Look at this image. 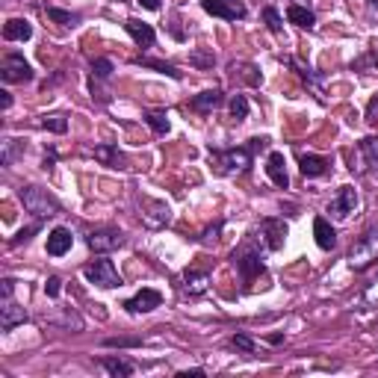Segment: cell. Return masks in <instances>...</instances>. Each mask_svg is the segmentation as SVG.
Segmentation results:
<instances>
[{
	"label": "cell",
	"instance_id": "obj_50",
	"mask_svg": "<svg viewBox=\"0 0 378 378\" xmlns=\"http://www.w3.org/2000/svg\"><path fill=\"white\" fill-rule=\"evenodd\" d=\"M367 6H370L372 15H378V0H367Z\"/></svg>",
	"mask_w": 378,
	"mask_h": 378
},
{
	"label": "cell",
	"instance_id": "obj_28",
	"mask_svg": "<svg viewBox=\"0 0 378 378\" xmlns=\"http://www.w3.org/2000/svg\"><path fill=\"white\" fill-rule=\"evenodd\" d=\"M231 119H234L236 124L248 119V97H245V95H234V97H231Z\"/></svg>",
	"mask_w": 378,
	"mask_h": 378
},
{
	"label": "cell",
	"instance_id": "obj_36",
	"mask_svg": "<svg viewBox=\"0 0 378 378\" xmlns=\"http://www.w3.org/2000/svg\"><path fill=\"white\" fill-rule=\"evenodd\" d=\"M263 18H266V24H269L272 33H281V30H284V21H281V15H278L275 6H266V9H263Z\"/></svg>",
	"mask_w": 378,
	"mask_h": 378
},
{
	"label": "cell",
	"instance_id": "obj_16",
	"mask_svg": "<svg viewBox=\"0 0 378 378\" xmlns=\"http://www.w3.org/2000/svg\"><path fill=\"white\" fill-rule=\"evenodd\" d=\"M225 101V95H222V89H204V92H198L189 101V107L195 109V113H201V116H207V113H213V109Z\"/></svg>",
	"mask_w": 378,
	"mask_h": 378
},
{
	"label": "cell",
	"instance_id": "obj_26",
	"mask_svg": "<svg viewBox=\"0 0 378 378\" xmlns=\"http://www.w3.org/2000/svg\"><path fill=\"white\" fill-rule=\"evenodd\" d=\"M142 119H145V124H148V128H151L154 133H157V136H166V133L172 130V124H169V116H166V113H160V109H148V113H145Z\"/></svg>",
	"mask_w": 378,
	"mask_h": 378
},
{
	"label": "cell",
	"instance_id": "obj_25",
	"mask_svg": "<svg viewBox=\"0 0 378 378\" xmlns=\"http://www.w3.org/2000/svg\"><path fill=\"white\" fill-rule=\"evenodd\" d=\"M24 139H15V136H6L4 139V151H0V163L4 166H15L21 157H24Z\"/></svg>",
	"mask_w": 378,
	"mask_h": 378
},
{
	"label": "cell",
	"instance_id": "obj_32",
	"mask_svg": "<svg viewBox=\"0 0 378 378\" xmlns=\"http://www.w3.org/2000/svg\"><path fill=\"white\" fill-rule=\"evenodd\" d=\"M92 72H95V77L97 80H109L113 77V60H107V57H97V60H92Z\"/></svg>",
	"mask_w": 378,
	"mask_h": 378
},
{
	"label": "cell",
	"instance_id": "obj_7",
	"mask_svg": "<svg viewBox=\"0 0 378 378\" xmlns=\"http://www.w3.org/2000/svg\"><path fill=\"white\" fill-rule=\"evenodd\" d=\"M124 243H128V236H124L119 228H97L86 236V245L95 251V255H113V251H119Z\"/></svg>",
	"mask_w": 378,
	"mask_h": 378
},
{
	"label": "cell",
	"instance_id": "obj_40",
	"mask_svg": "<svg viewBox=\"0 0 378 378\" xmlns=\"http://www.w3.org/2000/svg\"><path fill=\"white\" fill-rule=\"evenodd\" d=\"M104 346H109V349H113V346L128 349V346H142V340H139V337H107Z\"/></svg>",
	"mask_w": 378,
	"mask_h": 378
},
{
	"label": "cell",
	"instance_id": "obj_34",
	"mask_svg": "<svg viewBox=\"0 0 378 378\" xmlns=\"http://www.w3.org/2000/svg\"><path fill=\"white\" fill-rule=\"evenodd\" d=\"M41 128L50 130V133H65L68 121H65V116H48V119H41Z\"/></svg>",
	"mask_w": 378,
	"mask_h": 378
},
{
	"label": "cell",
	"instance_id": "obj_35",
	"mask_svg": "<svg viewBox=\"0 0 378 378\" xmlns=\"http://www.w3.org/2000/svg\"><path fill=\"white\" fill-rule=\"evenodd\" d=\"M136 62H142V65H148V68H157V72L169 74V77H175V80L184 77V74H180L177 68H175V65H169V62H157V60H136Z\"/></svg>",
	"mask_w": 378,
	"mask_h": 378
},
{
	"label": "cell",
	"instance_id": "obj_48",
	"mask_svg": "<svg viewBox=\"0 0 378 378\" xmlns=\"http://www.w3.org/2000/svg\"><path fill=\"white\" fill-rule=\"evenodd\" d=\"M0 95H4V97H0V107L9 109V107H12V97H9V92H0Z\"/></svg>",
	"mask_w": 378,
	"mask_h": 378
},
{
	"label": "cell",
	"instance_id": "obj_23",
	"mask_svg": "<svg viewBox=\"0 0 378 378\" xmlns=\"http://www.w3.org/2000/svg\"><path fill=\"white\" fill-rule=\"evenodd\" d=\"M101 367H104L109 375H113V378H128V375L136 372V363H133V360H128V358H113V355L101 358Z\"/></svg>",
	"mask_w": 378,
	"mask_h": 378
},
{
	"label": "cell",
	"instance_id": "obj_13",
	"mask_svg": "<svg viewBox=\"0 0 378 378\" xmlns=\"http://www.w3.org/2000/svg\"><path fill=\"white\" fill-rule=\"evenodd\" d=\"M124 30L130 33V39H133L142 50L154 48V41H157V33H154V27L145 24V21H139V18H128V21H124Z\"/></svg>",
	"mask_w": 378,
	"mask_h": 378
},
{
	"label": "cell",
	"instance_id": "obj_4",
	"mask_svg": "<svg viewBox=\"0 0 378 378\" xmlns=\"http://www.w3.org/2000/svg\"><path fill=\"white\" fill-rule=\"evenodd\" d=\"M234 266H236V272H240L243 284H251L257 275H263V251L255 248L251 243H245L243 248L234 251Z\"/></svg>",
	"mask_w": 378,
	"mask_h": 378
},
{
	"label": "cell",
	"instance_id": "obj_11",
	"mask_svg": "<svg viewBox=\"0 0 378 378\" xmlns=\"http://www.w3.org/2000/svg\"><path fill=\"white\" fill-rule=\"evenodd\" d=\"M160 304H163V292L154 290V287H142L133 299H128L121 307H124L128 313H151L154 307H160Z\"/></svg>",
	"mask_w": 378,
	"mask_h": 378
},
{
	"label": "cell",
	"instance_id": "obj_38",
	"mask_svg": "<svg viewBox=\"0 0 378 378\" xmlns=\"http://www.w3.org/2000/svg\"><path fill=\"white\" fill-rule=\"evenodd\" d=\"M219 234H222V222H216V225H210L204 234H201V245H216L219 243Z\"/></svg>",
	"mask_w": 378,
	"mask_h": 378
},
{
	"label": "cell",
	"instance_id": "obj_33",
	"mask_svg": "<svg viewBox=\"0 0 378 378\" xmlns=\"http://www.w3.org/2000/svg\"><path fill=\"white\" fill-rule=\"evenodd\" d=\"M48 18L57 21V24H65V27H74L80 21L74 12H65V9H57V6H48Z\"/></svg>",
	"mask_w": 378,
	"mask_h": 378
},
{
	"label": "cell",
	"instance_id": "obj_20",
	"mask_svg": "<svg viewBox=\"0 0 378 378\" xmlns=\"http://www.w3.org/2000/svg\"><path fill=\"white\" fill-rule=\"evenodd\" d=\"M299 169H302L304 177H322V175H328L331 163L325 157H319V154H304V157L299 160Z\"/></svg>",
	"mask_w": 378,
	"mask_h": 378
},
{
	"label": "cell",
	"instance_id": "obj_24",
	"mask_svg": "<svg viewBox=\"0 0 378 378\" xmlns=\"http://www.w3.org/2000/svg\"><path fill=\"white\" fill-rule=\"evenodd\" d=\"M210 287V275L207 272H195V269H187L184 272V292L187 296H201Z\"/></svg>",
	"mask_w": 378,
	"mask_h": 378
},
{
	"label": "cell",
	"instance_id": "obj_1",
	"mask_svg": "<svg viewBox=\"0 0 378 378\" xmlns=\"http://www.w3.org/2000/svg\"><path fill=\"white\" fill-rule=\"evenodd\" d=\"M266 142H269L266 136H257V139H251V145L228 148V151H210V166H213V172L222 175V177L243 175V172H248L251 154H255V148H263Z\"/></svg>",
	"mask_w": 378,
	"mask_h": 378
},
{
	"label": "cell",
	"instance_id": "obj_41",
	"mask_svg": "<svg viewBox=\"0 0 378 378\" xmlns=\"http://www.w3.org/2000/svg\"><path fill=\"white\" fill-rule=\"evenodd\" d=\"M189 60H192V65H198V68H213V62H216L213 53H201V50H195Z\"/></svg>",
	"mask_w": 378,
	"mask_h": 378
},
{
	"label": "cell",
	"instance_id": "obj_18",
	"mask_svg": "<svg viewBox=\"0 0 378 378\" xmlns=\"http://www.w3.org/2000/svg\"><path fill=\"white\" fill-rule=\"evenodd\" d=\"M151 213H142V219H145V225L148 228H160V225H169V219H172V210H169V204L166 201H142Z\"/></svg>",
	"mask_w": 378,
	"mask_h": 378
},
{
	"label": "cell",
	"instance_id": "obj_12",
	"mask_svg": "<svg viewBox=\"0 0 378 378\" xmlns=\"http://www.w3.org/2000/svg\"><path fill=\"white\" fill-rule=\"evenodd\" d=\"M27 319H30V316H27L24 307H21L15 299H12V296H4V304H0V328L12 331V328L24 325Z\"/></svg>",
	"mask_w": 378,
	"mask_h": 378
},
{
	"label": "cell",
	"instance_id": "obj_22",
	"mask_svg": "<svg viewBox=\"0 0 378 378\" xmlns=\"http://www.w3.org/2000/svg\"><path fill=\"white\" fill-rule=\"evenodd\" d=\"M287 21L302 27V30H313V27H316V15L304 4H290L287 6Z\"/></svg>",
	"mask_w": 378,
	"mask_h": 378
},
{
	"label": "cell",
	"instance_id": "obj_47",
	"mask_svg": "<svg viewBox=\"0 0 378 378\" xmlns=\"http://www.w3.org/2000/svg\"><path fill=\"white\" fill-rule=\"evenodd\" d=\"M57 163V151H50V154H45V169H50V166Z\"/></svg>",
	"mask_w": 378,
	"mask_h": 378
},
{
	"label": "cell",
	"instance_id": "obj_46",
	"mask_svg": "<svg viewBox=\"0 0 378 378\" xmlns=\"http://www.w3.org/2000/svg\"><path fill=\"white\" fill-rule=\"evenodd\" d=\"M139 6L142 9H151V12H157L163 6V0H139Z\"/></svg>",
	"mask_w": 378,
	"mask_h": 378
},
{
	"label": "cell",
	"instance_id": "obj_2",
	"mask_svg": "<svg viewBox=\"0 0 378 378\" xmlns=\"http://www.w3.org/2000/svg\"><path fill=\"white\" fill-rule=\"evenodd\" d=\"M346 260H349V266H352L355 272H367L370 266L378 263V222L360 234L358 243H352Z\"/></svg>",
	"mask_w": 378,
	"mask_h": 378
},
{
	"label": "cell",
	"instance_id": "obj_44",
	"mask_svg": "<svg viewBox=\"0 0 378 378\" xmlns=\"http://www.w3.org/2000/svg\"><path fill=\"white\" fill-rule=\"evenodd\" d=\"M363 302L372 304V307H378V278L367 287V292H363Z\"/></svg>",
	"mask_w": 378,
	"mask_h": 378
},
{
	"label": "cell",
	"instance_id": "obj_10",
	"mask_svg": "<svg viewBox=\"0 0 378 378\" xmlns=\"http://www.w3.org/2000/svg\"><path fill=\"white\" fill-rule=\"evenodd\" d=\"M358 204H360V198H358V189L355 187H340L337 189V195L328 201V213H331V219H349L358 210Z\"/></svg>",
	"mask_w": 378,
	"mask_h": 378
},
{
	"label": "cell",
	"instance_id": "obj_19",
	"mask_svg": "<svg viewBox=\"0 0 378 378\" xmlns=\"http://www.w3.org/2000/svg\"><path fill=\"white\" fill-rule=\"evenodd\" d=\"M95 160L109 166V169H128V157L116 145H95Z\"/></svg>",
	"mask_w": 378,
	"mask_h": 378
},
{
	"label": "cell",
	"instance_id": "obj_31",
	"mask_svg": "<svg viewBox=\"0 0 378 378\" xmlns=\"http://www.w3.org/2000/svg\"><path fill=\"white\" fill-rule=\"evenodd\" d=\"M234 72H240V77L248 80L251 86H257V83H260L257 68H255V65H248V62H231V74H234Z\"/></svg>",
	"mask_w": 378,
	"mask_h": 378
},
{
	"label": "cell",
	"instance_id": "obj_17",
	"mask_svg": "<svg viewBox=\"0 0 378 378\" xmlns=\"http://www.w3.org/2000/svg\"><path fill=\"white\" fill-rule=\"evenodd\" d=\"M313 236H316V245L322 251H331L334 245H337V231L331 228V222L325 216H316L313 219Z\"/></svg>",
	"mask_w": 378,
	"mask_h": 378
},
{
	"label": "cell",
	"instance_id": "obj_39",
	"mask_svg": "<svg viewBox=\"0 0 378 378\" xmlns=\"http://www.w3.org/2000/svg\"><path fill=\"white\" fill-rule=\"evenodd\" d=\"M352 68H358V72H363V68H378V50L372 48L367 57H360V60H355L352 62Z\"/></svg>",
	"mask_w": 378,
	"mask_h": 378
},
{
	"label": "cell",
	"instance_id": "obj_8",
	"mask_svg": "<svg viewBox=\"0 0 378 378\" xmlns=\"http://www.w3.org/2000/svg\"><path fill=\"white\" fill-rule=\"evenodd\" d=\"M0 80L4 83H30L33 80V65L27 62L21 53H6L4 62H0Z\"/></svg>",
	"mask_w": 378,
	"mask_h": 378
},
{
	"label": "cell",
	"instance_id": "obj_49",
	"mask_svg": "<svg viewBox=\"0 0 378 378\" xmlns=\"http://www.w3.org/2000/svg\"><path fill=\"white\" fill-rule=\"evenodd\" d=\"M189 375H204V370H184V372H177V378H189Z\"/></svg>",
	"mask_w": 378,
	"mask_h": 378
},
{
	"label": "cell",
	"instance_id": "obj_30",
	"mask_svg": "<svg viewBox=\"0 0 378 378\" xmlns=\"http://www.w3.org/2000/svg\"><path fill=\"white\" fill-rule=\"evenodd\" d=\"M231 346L236 349V352H243V355H255V352H257V343L251 340L248 334H243V331H240V334H234V337H231Z\"/></svg>",
	"mask_w": 378,
	"mask_h": 378
},
{
	"label": "cell",
	"instance_id": "obj_27",
	"mask_svg": "<svg viewBox=\"0 0 378 378\" xmlns=\"http://www.w3.org/2000/svg\"><path fill=\"white\" fill-rule=\"evenodd\" d=\"M358 148H360V154H363V160H367L370 169H378V136H363Z\"/></svg>",
	"mask_w": 378,
	"mask_h": 378
},
{
	"label": "cell",
	"instance_id": "obj_43",
	"mask_svg": "<svg viewBox=\"0 0 378 378\" xmlns=\"http://www.w3.org/2000/svg\"><path fill=\"white\" fill-rule=\"evenodd\" d=\"M367 124H378V95H372L367 104Z\"/></svg>",
	"mask_w": 378,
	"mask_h": 378
},
{
	"label": "cell",
	"instance_id": "obj_6",
	"mask_svg": "<svg viewBox=\"0 0 378 378\" xmlns=\"http://www.w3.org/2000/svg\"><path fill=\"white\" fill-rule=\"evenodd\" d=\"M287 222L284 219H278V216H269V219H263L260 225H257V236L255 240L266 248V251H281L284 243H287Z\"/></svg>",
	"mask_w": 378,
	"mask_h": 378
},
{
	"label": "cell",
	"instance_id": "obj_15",
	"mask_svg": "<svg viewBox=\"0 0 378 378\" xmlns=\"http://www.w3.org/2000/svg\"><path fill=\"white\" fill-rule=\"evenodd\" d=\"M72 245H74V236H72V231H68V228H53V231L48 234V255H50V257L68 255V251H72Z\"/></svg>",
	"mask_w": 378,
	"mask_h": 378
},
{
	"label": "cell",
	"instance_id": "obj_37",
	"mask_svg": "<svg viewBox=\"0 0 378 378\" xmlns=\"http://www.w3.org/2000/svg\"><path fill=\"white\" fill-rule=\"evenodd\" d=\"M53 322H60V325H65V328H74V331H83V319L74 313V311H65L60 319H53Z\"/></svg>",
	"mask_w": 378,
	"mask_h": 378
},
{
	"label": "cell",
	"instance_id": "obj_45",
	"mask_svg": "<svg viewBox=\"0 0 378 378\" xmlns=\"http://www.w3.org/2000/svg\"><path fill=\"white\" fill-rule=\"evenodd\" d=\"M0 284H4V287H0V292H4V296H12V292H15V281H12V278H4Z\"/></svg>",
	"mask_w": 378,
	"mask_h": 378
},
{
	"label": "cell",
	"instance_id": "obj_29",
	"mask_svg": "<svg viewBox=\"0 0 378 378\" xmlns=\"http://www.w3.org/2000/svg\"><path fill=\"white\" fill-rule=\"evenodd\" d=\"M39 231H41V219H36V222H33V225H27V228H21V231H18L15 236H12V240H9V245H12V248H15V245H21V243H30V240H33V236H36Z\"/></svg>",
	"mask_w": 378,
	"mask_h": 378
},
{
	"label": "cell",
	"instance_id": "obj_3",
	"mask_svg": "<svg viewBox=\"0 0 378 378\" xmlns=\"http://www.w3.org/2000/svg\"><path fill=\"white\" fill-rule=\"evenodd\" d=\"M21 201H24V210L27 213H33L36 219H53V216H60V198L57 195H50L48 189H41V187H24L21 189Z\"/></svg>",
	"mask_w": 378,
	"mask_h": 378
},
{
	"label": "cell",
	"instance_id": "obj_42",
	"mask_svg": "<svg viewBox=\"0 0 378 378\" xmlns=\"http://www.w3.org/2000/svg\"><path fill=\"white\" fill-rule=\"evenodd\" d=\"M60 290H62V281H60L57 275H50V278H48V284H45V292H48L50 299H57V296H60Z\"/></svg>",
	"mask_w": 378,
	"mask_h": 378
},
{
	"label": "cell",
	"instance_id": "obj_5",
	"mask_svg": "<svg viewBox=\"0 0 378 378\" xmlns=\"http://www.w3.org/2000/svg\"><path fill=\"white\" fill-rule=\"evenodd\" d=\"M83 275H86L89 284L101 287V290H116V287H121V275H119V269H116V263L107 260V257L92 260L86 269H83Z\"/></svg>",
	"mask_w": 378,
	"mask_h": 378
},
{
	"label": "cell",
	"instance_id": "obj_21",
	"mask_svg": "<svg viewBox=\"0 0 378 378\" xmlns=\"http://www.w3.org/2000/svg\"><path fill=\"white\" fill-rule=\"evenodd\" d=\"M33 36V24L27 18H9L4 24V39L6 41H27Z\"/></svg>",
	"mask_w": 378,
	"mask_h": 378
},
{
	"label": "cell",
	"instance_id": "obj_14",
	"mask_svg": "<svg viewBox=\"0 0 378 378\" xmlns=\"http://www.w3.org/2000/svg\"><path fill=\"white\" fill-rule=\"evenodd\" d=\"M266 175H269V180L278 187V189H287L290 187V175H287V160L281 151H272L269 160H266Z\"/></svg>",
	"mask_w": 378,
	"mask_h": 378
},
{
	"label": "cell",
	"instance_id": "obj_9",
	"mask_svg": "<svg viewBox=\"0 0 378 378\" xmlns=\"http://www.w3.org/2000/svg\"><path fill=\"white\" fill-rule=\"evenodd\" d=\"M201 6L207 15L222 18V21H243L248 15L243 0H201Z\"/></svg>",
	"mask_w": 378,
	"mask_h": 378
}]
</instances>
